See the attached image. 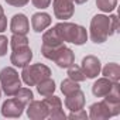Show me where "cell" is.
<instances>
[{
    "instance_id": "1",
    "label": "cell",
    "mask_w": 120,
    "mask_h": 120,
    "mask_svg": "<svg viewBox=\"0 0 120 120\" xmlns=\"http://www.w3.org/2000/svg\"><path fill=\"white\" fill-rule=\"evenodd\" d=\"M117 16L113 14L107 17L103 14H98L90 21V40L95 44H102L117 31Z\"/></svg>"
},
{
    "instance_id": "2",
    "label": "cell",
    "mask_w": 120,
    "mask_h": 120,
    "mask_svg": "<svg viewBox=\"0 0 120 120\" xmlns=\"http://www.w3.org/2000/svg\"><path fill=\"white\" fill-rule=\"evenodd\" d=\"M58 33V35L61 37L64 42H72L75 45H82L88 40V33L82 26L74 24V23H58L54 27Z\"/></svg>"
},
{
    "instance_id": "3",
    "label": "cell",
    "mask_w": 120,
    "mask_h": 120,
    "mask_svg": "<svg viewBox=\"0 0 120 120\" xmlns=\"http://www.w3.org/2000/svg\"><path fill=\"white\" fill-rule=\"evenodd\" d=\"M41 54L47 58L54 61L59 68H68L75 62V55L74 51L65 47L64 44L59 47H41Z\"/></svg>"
},
{
    "instance_id": "4",
    "label": "cell",
    "mask_w": 120,
    "mask_h": 120,
    "mask_svg": "<svg viewBox=\"0 0 120 120\" xmlns=\"http://www.w3.org/2000/svg\"><path fill=\"white\" fill-rule=\"evenodd\" d=\"M51 75V69L48 67H45L44 64H34V65H26L23 68L21 76L23 81L28 85V86H35L37 83H40L42 79L49 78Z\"/></svg>"
},
{
    "instance_id": "5",
    "label": "cell",
    "mask_w": 120,
    "mask_h": 120,
    "mask_svg": "<svg viewBox=\"0 0 120 120\" xmlns=\"http://www.w3.org/2000/svg\"><path fill=\"white\" fill-rule=\"evenodd\" d=\"M0 83H2V88L7 96H14L16 92L21 88L19 74L11 67H6L0 71Z\"/></svg>"
},
{
    "instance_id": "6",
    "label": "cell",
    "mask_w": 120,
    "mask_h": 120,
    "mask_svg": "<svg viewBox=\"0 0 120 120\" xmlns=\"http://www.w3.org/2000/svg\"><path fill=\"white\" fill-rule=\"evenodd\" d=\"M120 113V103H110L107 100L93 103L89 110V117L93 120H102L109 119L112 116H116Z\"/></svg>"
},
{
    "instance_id": "7",
    "label": "cell",
    "mask_w": 120,
    "mask_h": 120,
    "mask_svg": "<svg viewBox=\"0 0 120 120\" xmlns=\"http://www.w3.org/2000/svg\"><path fill=\"white\" fill-rule=\"evenodd\" d=\"M31 59H33V51L30 49L28 45H26V47L13 49V54H11V56H10V62H11L14 67L24 68L26 65L30 64Z\"/></svg>"
},
{
    "instance_id": "8",
    "label": "cell",
    "mask_w": 120,
    "mask_h": 120,
    "mask_svg": "<svg viewBox=\"0 0 120 120\" xmlns=\"http://www.w3.org/2000/svg\"><path fill=\"white\" fill-rule=\"evenodd\" d=\"M54 14L59 20H68L74 14V2L72 0H54Z\"/></svg>"
},
{
    "instance_id": "9",
    "label": "cell",
    "mask_w": 120,
    "mask_h": 120,
    "mask_svg": "<svg viewBox=\"0 0 120 120\" xmlns=\"http://www.w3.org/2000/svg\"><path fill=\"white\" fill-rule=\"evenodd\" d=\"M47 107H48V117L51 119H65V113L62 110V102L58 96H45V99L42 100Z\"/></svg>"
},
{
    "instance_id": "10",
    "label": "cell",
    "mask_w": 120,
    "mask_h": 120,
    "mask_svg": "<svg viewBox=\"0 0 120 120\" xmlns=\"http://www.w3.org/2000/svg\"><path fill=\"white\" fill-rule=\"evenodd\" d=\"M81 68H82L83 74L86 75V78L93 79L100 72V61H99V58L95 56V55H86L82 59V67Z\"/></svg>"
},
{
    "instance_id": "11",
    "label": "cell",
    "mask_w": 120,
    "mask_h": 120,
    "mask_svg": "<svg viewBox=\"0 0 120 120\" xmlns=\"http://www.w3.org/2000/svg\"><path fill=\"white\" fill-rule=\"evenodd\" d=\"M26 109V105L19 99H7L2 106V114L4 117H20Z\"/></svg>"
},
{
    "instance_id": "12",
    "label": "cell",
    "mask_w": 120,
    "mask_h": 120,
    "mask_svg": "<svg viewBox=\"0 0 120 120\" xmlns=\"http://www.w3.org/2000/svg\"><path fill=\"white\" fill-rule=\"evenodd\" d=\"M27 114L33 120H42V119L48 117V107L44 102L33 99L27 106Z\"/></svg>"
},
{
    "instance_id": "13",
    "label": "cell",
    "mask_w": 120,
    "mask_h": 120,
    "mask_svg": "<svg viewBox=\"0 0 120 120\" xmlns=\"http://www.w3.org/2000/svg\"><path fill=\"white\" fill-rule=\"evenodd\" d=\"M65 106L67 109H69L71 112H75V110H79V109H83L85 106V95L81 89H76L75 92L69 93V95H65Z\"/></svg>"
},
{
    "instance_id": "14",
    "label": "cell",
    "mask_w": 120,
    "mask_h": 120,
    "mask_svg": "<svg viewBox=\"0 0 120 120\" xmlns=\"http://www.w3.org/2000/svg\"><path fill=\"white\" fill-rule=\"evenodd\" d=\"M10 30L13 34H20V35H26L30 31V24H28V19L24 14H14L10 23Z\"/></svg>"
},
{
    "instance_id": "15",
    "label": "cell",
    "mask_w": 120,
    "mask_h": 120,
    "mask_svg": "<svg viewBox=\"0 0 120 120\" xmlns=\"http://www.w3.org/2000/svg\"><path fill=\"white\" fill-rule=\"evenodd\" d=\"M113 83H114V82H112V81L107 79V78H100V79H98V81L93 83V86H92V93H93L96 98H105V96L112 90Z\"/></svg>"
},
{
    "instance_id": "16",
    "label": "cell",
    "mask_w": 120,
    "mask_h": 120,
    "mask_svg": "<svg viewBox=\"0 0 120 120\" xmlns=\"http://www.w3.org/2000/svg\"><path fill=\"white\" fill-rule=\"evenodd\" d=\"M49 24H51V16L47 13H35L31 17V26L35 33L44 31Z\"/></svg>"
},
{
    "instance_id": "17",
    "label": "cell",
    "mask_w": 120,
    "mask_h": 120,
    "mask_svg": "<svg viewBox=\"0 0 120 120\" xmlns=\"http://www.w3.org/2000/svg\"><path fill=\"white\" fill-rule=\"evenodd\" d=\"M62 44H64V41L61 40V37L58 35L55 28H51V30L44 33V35H42V45H45V47H59Z\"/></svg>"
},
{
    "instance_id": "18",
    "label": "cell",
    "mask_w": 120,
    "mask_h": 120,
    "mask_svg": "<svg viewBox=\"0 0 120 120\" xmlns=\"http://www.w3.org/2000/svg\"><path fill=\"white\" fill-rule=\"evenodd\" d=\"M102 72H103L105 78L110 79L112 82H119V79H120V67H119L117 64H114V62L107 64V65L103 68Z\"/></svg>"
},
{
    "instance_id": "19",
    "label": "cell",
    "mask_w": 120,
    "mask_h": 120,
    "mask_svg": "<svg viewBox=\"0 0 120 120\" xmlns=\"http://www.w3.org/2000/svg\"><path fill=\"white\" fill-rule=\"evenodd\" d=\"M37 90L41 96H49L55 90V82L51 78H45L40 83H37Z\"/></svg>"
},
{
    "instance_id": "20",
    "label": "cell",
    "mask_w": 120,
    "mask_h": 120,
    "mask_svg": "<svg viewBox=\"0 0 120 120\" xmlns=\"http://www.w3.org/2000/svg\"><path fill=\"white\" fill-rule=\"evenodd\" d=\"M68 76H69V79H72L75 82H82V81L86 79V75L83 74L82 68L78 67V65H75V64H72L71 67H68Z\"/></svg>"
},
{
    "instance_id": "21",
    "label": "cell",
    "mask_w": 120,
    "mask_h": 120,
    "mask_svg": "<svg viewBox=\"0 0 120 120\" xmlns=\"http://www.w3.org/2000/svg\"><path fill=\"white\" fill-rule=\"evenodd\" d=\"M16 99H19L20 102H23L26 106L33 100V98H34V95H33V92H31V89H27V88H20L17 92H16Z\"/></svg>"
},
{
    "instance_id": "22",
    "label": "cell",
    "mask_w": 120,
    "mask_h": 120,
    "mask_svg": "<svg viewBox=\"0 0 120 120\" xmlns=\"http://www.w3.org/2000/svg\"><path fill=\"white\" fill-rule=\"evenodd\" d=\"M76 89H81L79 85H78V82H75V81H72L69 78L68 79H64L62 83H61V90H62L64 95H69V93L75 92Z\"/></svg>"
},
{
    "instance_id": "23",
    "label": "cell",
    "mask_w": 120,
    "mask_h": 120,
    "mask_svg": "<svg viewBox=\"0 0 120 120\" xmlns=\"http://www.w3.org/2000/svg\"><path fill=\"white\" fill-rule=\"evenodd\" d=\"M10 45L13 49L16 48H21L28 45V38L26 35H20V34H13V37L10 38Z\"/></svg>"
},
{
    "instance_id": "24",
    "label": "cell",
    "mask_w": 120,
    "mask_h": 120,
    "mask_svg": "<svg viewBox=\"0 0 120 120\" xmlns=\"http://www.w3.org/2000/svg\"><path fill=\"white\" fill-rule=\"evenodd\" d=\"M117 4V0H96V6L99 10L105 11V13H109V11H113L114 7Z\"/></svg>"
},
{
    "instance_id": "25",
    "label": "cell",
    "mask_w": 120,
    "mask_h": 120,
    "mask_svg": "<svg viewBox=\"0 0 120 120\" xmlns=\"http://www.w3.org/2000/svg\"><path fill=\"white\" fill-rule=\"evenodd\" d=\"M7 47H9V40H7V37L0 35V56L6 55V52H7Z\"/></svg>"
},
{
    "instance_id": "26",
    "label": "cell",
    "mask_w": 120,
    "mask_h": 120,
    "mask_svg": "<svg viewBox=\"0 0 120 120\" xmlns=\"http://www.w3.org/2000/svg\"><path fill=\"white\" fill-rule=\"evenodd\" d=\"M71 120H76V119H86L88 114L83 109H79V110H75V112H71V114L68 116Z\"/></svg>"
},
{
    "instance_id": "27",
    "label": "cell",
    "mask_w": 120,
    "mask_h": 120,
    "mask_svg": "<svg viewBox=\"0 0 120 120\" xmlns=\"http://www.w3.org/2000/svg\"><path fill=\"white\" fill-rule=\"evenodd\" d=\"M31 2L37 9H47L51 3V0H31Z\"/></svg>"
},
{
    "instance_id": "28",
    "label": "cell",
    "mask_w": 120,
    "mask_h": 120,
    "mask_svg": "<svg viewBox=\"0 0 120 120\" xmlns=\"http://www.w3.org/2000/svg\"><path fill=\"white\" fill-rule=\"evenodd\" d=\"M30 0H6V3L10 4V6H14V7H23L26 6Z\"/></svg>"
},
{
    "instance_id": "29",
    "label": "cell",
    "mask_w": 120,
    "mask_h": 120,
    "mask_svg": "<svg viewBox=\"0 0 120 120\" xmlns=\"http://www.w3.org/2000/svg\"><path fill=\"white\" fill-rule=\"evenodd\" d=\"M7 28V19L4 17V14L0 16V33H3Z\"/></svg>"
},
{
    "instance_id": "30",
    "label": "cell",
    "mask_w": 120,
    "mask_h": 120,
    "mask_svg": "<svg viewBox=\"0 0 120 120\" xmlns=\"http://www.w3.org/2000/svg\"><path fill=\"white\" fill-rule=\"evenodd\" d=\"M74 3H76V4H83V3H86L88 0H72Z\"/></svg>"
},
{
    "instance_id": "31",
    "label": "cell",
    "mask_w": 120,
    "mask_h": 120,
    "mask_svg": "<svg viewBox=\"0 0 120 120\" xmlns=\"http://www.w3.org/2000/svg\"><path fill=\"white\" fill-rule=\"evenodd\" d=\"M2 14H4V13H3V7L0 6V16H2Z\"/></svg>"
},
{
    "instance_id": "32",
    "label": "cell",
    "mask_w": 120,
    "mask_h": 120,
    "mask_svg": "<svg viewBox=\"0 0 120 120\" xmlns=\"http://www.w3.org/2000/svg\"><path fill=\"white\" fill-rule=\"evenodd\" d=\"M0 96H2V92H0Z\"/></svg>"
}]
</instances>
